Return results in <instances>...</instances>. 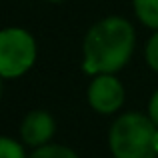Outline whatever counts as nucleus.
<instances>
[{
    "label": "nucleus",
    "instance_id": "nucleus-4",
    "mask_svg": "<svg viewBox=\"0 0 158 158\" xmlns=\"http://www.w3.org/2000/svg\"><path fill=\"white\" fill-rule=\"evenodd\" d=\"M88 102L100 114H112L124 102V88L112 74L96 76L88 88Z\"/></svg>",
    "mask_w": 158,
    "mask_h": 158
},
{
    "label": "nucleus",
    "instance_id": "nucleus-9",
    "mask_svg": "<svg viewBox=\"0 0 158 158\" xmlns=\"http://www.w3.org/2000/svg\"><path fill=\"white\" fill-rule=\"evenodd\" d=\"M146 62L152 70L158 72V32L150 38V42L146 46Z\"/></svg>",
    "mask_w": 158,
    "mask_h": 158
},
{
    "label": "nucleus",
    "instance_id": "nucleus-1",
    "mask_svg": "<svg viewBox=\"0 0 158 158\" xmlns=\"http://www.w3.org/2000/svg\"><path fill=\"white\" fill-rule=\"evenodd\" d=\"M134 48V30L124 18H104L84 38V70L88 74H112L128 62Z\"/></svg>",
    "mask_w": 158,
    "mask_h": 158
},
{
    "label": "nucleus",
    "instance_id": "nucleus-6",
    "mask_svg": "<svg viewBox=\"0 0 158 158\" xmlns=\"http://www.w3.org/2000/svg\"><path fill=\"white\" fill-rule=\"evenodd\" d=\"M134 10L146 26L158 28V0H134Z\"/></svg>",
    "mask_w": 158,
    "mask_h": 158
},
{
    "label": "nucleus",
    "instance_id": "nucleus-7",
    "mask_svg": "<svg viewBox=\"0 0 158 158\" xmlns=\"http://www.w3.org/2000/svg\"><path fill=\"white\" fill-rule=\"evenodd\" d=\"M28 158H78V156L74 150L60 146V144H44V146L36 148Z\"/></svg>",
    "mask_w": 158,
    "mask_h": 158
},
{
    "label": "nucleus",
    "instance_id": "nucleus-10",
    "mask_svg": "<svg viewBox=\"0 0 158 158\" xmlns=\"http://www.w3.org/2000/svg\"><path fill=\"white\" fill-rule=\"evenodd\" d=\"M148 118L158 126V90L154 92V96L150 98V104H148Z\"/></svg>",
    "mask_w": 158,
    "mask_h": 158
},
{
    "label": "nucleus",
    "instance_id": "nucleus-5",
    "mask_svg": "<svg viewBox=\"0 0 158 158\" xmlns=\"http://www.w3.org/2000/svg\"><path fill=\"white\" fill-rule=\"evenodd\" d=\"M20 134H22V140L28 146L40 148L44 144H48V140L54 134L52 116L44 110H34L30 114H26L22 126H20Z\"/></svg>",
    "mask_w": 158,
    "mask_h": 158
},
{
    "label": "nucleus",
    "instance_id": "nucleus-2",
    "mask_svg": "<svg viewBox=\"0 0 158 158\" xmlns=\"http://www.w3.org/2000/svg\"><path fill=\"white\" fill-rule=\"evenodd\" d=\"M108 144L114 158H156L158 126L138 112H128L112 124Z\"/></svg>",
    "mask_w": 158,
    "mask_h": 158
},
{
    "label": "nucleus",
    "instance_id": "nucleus-3",
    "mask_svg": "<svg viewBox=\"0 0 158 158\" xmlns=\"http://www.w3.org/2000/svg\"><path fill=\"white\" fill-rule=\"evenodd\" d=\"M36 58L34 38L22 28H6L0 32V74L14 78L24 74Z\"/></svg>",
    "mask_w": 158,
    "mask_h": 158
},
{
    "label": "nucleus",
    "instance_id": "nucleus-11",
    "mask_svg": "<svg viewBox=\"0 0 158 158\" xmlns=\"http://www.w3.org/2000/svg\"><path fill=\"white\" fill-rule=\"evenodd\" d=\"M50 2H62V0H50Z\"/></svg>",
    "mask_w": 158,
    "mask_h": 158
},
{
    "label": "nucleus",
    "instance_id": "nucleus-8",
    "mask_svg": "<svg viewBox=\"0 0 158 158\" xmlns=\"http://www.w3.org/2000/svg\"><path fill=\"white\" fill-rule=\"evenodd\" d=\"M0 158H26V154L18 142L4 136V138H0Z\"/></svg>",
    "mask_w": 158,
    "mask_h": 158
}]
</instances>
